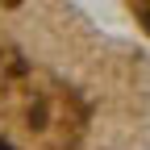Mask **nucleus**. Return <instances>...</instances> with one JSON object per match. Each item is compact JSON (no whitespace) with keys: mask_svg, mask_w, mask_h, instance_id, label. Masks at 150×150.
<instances>
[{"mask_svg":"<svg viewBox=\"0 0 150 150\" xmlns=\"http://www.w3.org/2000/svg\"><path fill=\"white\" fill-rule=\"evenodd\" d=\"M0 150H13V146H8V142H0Z\"/></svg>","mask_w":150,"mask_h":150,"instance_id":"obj_1","label":"nucleus"},{"mask_svg":"<svg viewBox=\"0 0 150 150\" xmlns=\"http://www.w3.org/2000/svg\"><path fill=\"white\" fill-rule=\"evenodd\" d=\"M146 21H150V8H146Z\"/></svg>","mask_w":150,"mask_h":150,"instance_id":"obj_2","label":"nucleus"}]
</instances>
